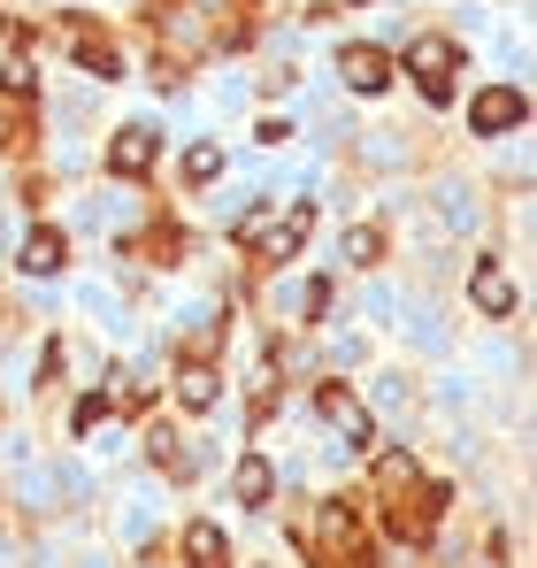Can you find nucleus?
I'll list each match as a JSON object with an SVG mask.
<instances>
[{"mask_svg": "<svg viewBox=\"0 0 537 568\" xmlns=\"http://www.w3.org/2000/svg\"><path fill=\"white\" fill-rule=\"evenodd\" d=\"M223 178V146H192L184 154V185H215Z\"/></svg>", "mask_w": 537, "mask_h": 568, "instance_id": "f3484780", "label": "nucleus"}, {"mask_svg": "<svg viewBox=\"0 0 537 568\" xmlns=\"http://www.w3.org/2000/svg\"><path fill=\"white\" fill-rule=\"evenodd\" d=\"M154 154H162V131H154V123H131V131L108 139V170H115V178H146Z\"/></svg>", "mask_w": 537, "mask_h": 568, "instance_id": "423d86ee", "label": "nucleus"}, {"mask_svg": "<svg viewBox=\"0 0 537 568\" xmlns=\"http://www.w3.org/2000/svg\"><path fill=\"white\" fill-rule=\"evenodd\" d=\"M54 39L70 47V62L85 70V78H123V47H115V31L85 16V8H70V16H54Z\"/></svg>", "mask_w": 537, "mask_h": 568, "instance_id": "7ed1b4c3", "label": "nucleus"}, {"mask_svg": "<svg viewBox=\"0 0 537 568\" xmlns=\"http://www.w3.org/2000/svg\"><path fill=\"white\" fill-rule=\"evenodd\" d=\"M376 491H384V530L399 546H430L438 523H446V484L415 469V454H376Z\"/></svg>", "mask_w": 537, "mask_h": 568, "instance_id": "f257e3e1", "label": "nucleus"}, {"mask_svg": "<svg viewBox=\"0 0 537 568\" xmlns=\"http://www.w3.org/2000/svg\"><path fill=\"white\" fill-rule=\"evenodd\" d=\"M184 568H231V538L215 523H192L184 530Z\"/></svg>", "mask_w": 537, "mask_h": 568, "instance_id": "f8f14e48", "label": "nucleus"}, {"mask_svg": "<svg viewBox=\"0 0 537 568\" xmlns=\"http://www.w3.org/2000/svg\"><path fill=\"white\" fill-rule=\"evenodd\" d=\"M215 346H223V323H200V331H192V338H184V362H207V354H215Z\"/></svg>", "mask_w": 537, "mask_h": 568, "instance_id": "aec40b11", "label": "nucleus"}, {"mask_svg": "<svg viewBox=\"0 0 537 568\" xmlns=\"http://www.w3.org/2000/svg\"><path fill=\"white\" fill-rule=\"evenodd\" d=\"M468 300H476L484 315H515V284H507V270H499L492 254H484V262L468 270Z\"/></svg>", "mask_w": 537, "mask_h": 568, "instance_id": "1a4fd4ad", "label": "nucleus"}, {"mask_svg": "<svg viewBox=\"0 0 537 568\" xmlns=\"http://www.w3.org/2000/svg\"><path fill=\"white\" fill-rule=\"evenodd\" d=\"M307 231H315V207L300 200L284 223H268V231H254V239H246V246H254V270H284V262L307 246Z\"/></svg>", "mask_w": 537, "mask_h": 568, "instance_id": "39448f33", "label": "nucleus"}, {"mask_svg": "<svg viewBox=\"0 0 537 568\" xmlns=\"http://www.w3.org/2000/svg\"><path fill=\"white\" fill-rule=\"evenodd\" d=\"M23 131H31V123H23V115H8V108H0V154H16V146H23Z\"/></svg>", "mask_w": 537, "mask_h": 568, "instance_id": "4be33fe9", "label": "nucleus"}, {"mask_svg": "<svg viewBox=\"0 0 537 568\" xmlns=\"http://www.w3.org/2000/svg\"><path fill=\"white\" fill-rule=\"evenodd\" d=\"M146 454H154V469H162V476H200V446H184L170 423L146 430Z\"/></svg>", "mask_w": 537, "mask_h": 568, "instance_id": "9b49d317", "label": "nucleus"}, {"mask_svg": "<svg viewBox=\"0 0 537 568\" xmlns=\"http://www.w3.org/2000/svg\"><path fill=\"white\" fill-rule=\"evenodd\" d=\"M0 93L16 100V108H31V100H39V78H31V62H8V70H0Z\"/></svg>", "mask_w": 537, "mask_h": 568, "instance_id": "a211bd4d", "label": "nucleus"}, {"mask_svg": "<svg viewBox=\"0 0 537 568\" xmlns=\"http://www.w3.org/2000/svg\"><path fill=\"white\" fill-rule=\"evenodd\" d=\"M108 399H115V392H92V399H78V415H70V423H78V430H100V415H108Z\"/></svg>", "mask_w": 537, "mask_h": 568, "instance_id": "412c9836", "label": "nucleus"}, {"mask_svg": "<svg viewBox=\"0 0 537 568\" xmlns=\"http://www.w3.org/2000/svg\"><path fill=\"white\" fill-rule=\"evenodd\" d=\"M468 123H476V131H515V123H523V93L484 85V93L468 100Z\"/></svg>", "mask_w": 537, "mask_h": 568, "instance_id": "9d476101", "label": "nucleus"}, {"mask_svg": "<svg viewBox=\"0 0 537 568\" xmlns=\"http://www.w3.org/2000/svg\"><path fill=\"white\" fill-rule=\"evenodd\" d=\"M231 491H239V507H268V491H276V469H268L262 454H246V462L231 469Z\"/></svg>", "mask_w": 537, "mask_h": 568, "instance_id": "4468645a", "label": "nucleus"}, {"mask_svg": "<svg viewBox=\"0 0 537 568\" xmlns=\"http://www.w3.org/2000/svg\"><path fill=\"white\" fill-rule=\"evenodd\" d=\"M315 415H323L331 430H346L354 446H368V438H376V423H368V407H361V399L346 392V384H323V392H315Z\"/></svg>", "mask_w": 537, "mask_h": 568, "instance_id": "0eeeda50", "label": "nucleus"}, {"mask_svg": "<svg viewBox=\"0 0 537 568\" xmlns=\"http://www.w3.org/2000/svg\"><path fill=\"white\" fill-rule=\"evenodd\" d=\"M62 254H70V246H62V231H54V223H39V231L23 239V254H16V262H23L31 277H47V270H62Z\"/></svg>", "mask_w": 537, "mask_h": 568, "instance_id": "2eb2a0df", "label": "nucleus"}, {"mask_svg": "<svg viewBox=\"0 0 537 568\" xmlns=\"http://www.w3.org/2000/svg\"><path fill=\"white\" fill-rule=\"evenodd\" d=\"M300 538H307V561L315 568H376V546H368V523H361L354 499H323Z\"/></svg>", "mask_w": 537, "mask_h": 568, "instance_id": "f03ea898", "label": "nucleus"}, {"mask_svg": "<svg viewBox=\"0 0 537 568\" xmlns=\"http://www.w3.org/2000/svg\"><path fill=\"white\" fill-rule=\"evenodd\" d=\"M338 70H346L354 93H384V85H392V54H384V47H361V39L338 54Z\"/></svg>", "mask_w": 537, "mask_h": 568, "instance_id": "6e6552de", "label": "nucleus"}, {"mask_svg": "<svg viewBox=\"0 0 537 568\" xmlns=\"http://www.w3.org/2000/svg\"><path fill=\"white\" fill-rule=\"evenodd\" d=\"M453 70H460V47L453 39H438V31H423L415 47H407V78H415V93L430 100H453Z\"/></svg>", "mask_w": 537, "mask_h": 568, "instance_id": "20e7f679", "label": "nucleus"}, {"mask_svg": "<svg viewBox=\"0 0 537 568\" xmlns=\"http://www.w3.org/2000/svg\"><path fill=\"white\" fill-rule=\"evenodd\" d=\"M178 399L192 407V415H207V407L223 399V384H215V369H207V362H184V369H178Z\"/></svg>", "mask_w": 537, "mask_h": 568, "instance_id": "dca6fc26", "label": "nucleus"}, {"mask_svg": "<svg viewBox=\"0 0 537 568\" xmlns=\"http://www.w3.org/2000/svg\"><path fill=\"white\" fill-rule=\"evenodd\" d=\"M131 254H146V262H162V270H170V262H184V231L162 215V223H146V231L131 239Z\"/></svg>", "mask_w": 537, "mask_h": 568, "instance_id": "ddd939ff", "label": "nucleus"}, {"mask_svg": "<svg viewBox=\"0 0 537 568\" xmlns=\"http://www.w3.org/2000/svg\"><path fill=\"white\" fill-rule=\"evenodd\" d=\"M346 254H354V262H384V231H376V223H354V231H346Z\"/></svg>", "mask_w": 537, "mask_h": 568, "instance_id": "6ab92c4d", "label": "nucleus"}]
</instances>
